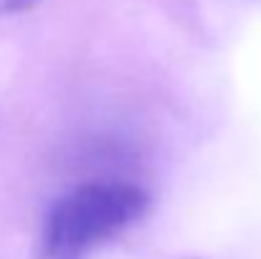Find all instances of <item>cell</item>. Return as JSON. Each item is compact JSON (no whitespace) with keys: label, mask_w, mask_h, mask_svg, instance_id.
I'll use <instances>...</instances> for the list:
<instances>
[{"label":"cell","mask_w":261,"mask_h":259,"mask_svg":"<svg viewBox=\"0 0 261 259\" xmlns=\"http://www.w3.org/2000/svg\"><path fill=\"white\" fill-rule=\"evenodd\" d=\"M150 193L129 180H87L61 193L41 226L43 259H84L145 219Z\"/></svg>","instance_id":"obj_1"},{"label":"cell","mask_w":261,"mask_h":259,"mask_svg":"<svg viewBox=\"0 0 261 259\" xmlns=\"http://www.w3.org/2000/svg\"><path fill=\"white\" fill-rule=\"evenodd\" d=\"M38 0H0V18H10V15H18L28 8H33Z\"/></svg>","instance_id":"obj_2"}]
</instances>
